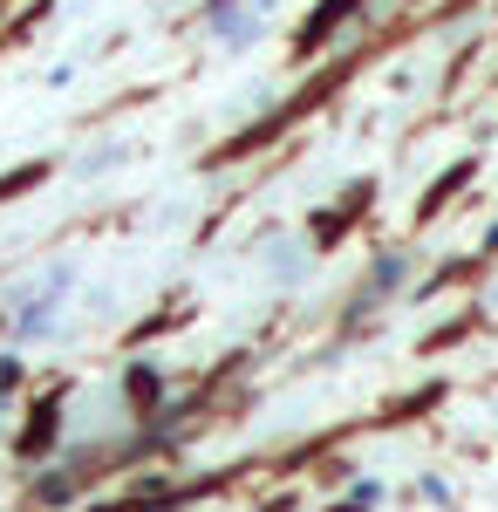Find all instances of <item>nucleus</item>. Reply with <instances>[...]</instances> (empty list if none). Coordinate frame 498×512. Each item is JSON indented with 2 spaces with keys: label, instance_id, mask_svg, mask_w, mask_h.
Segmentation results:
<instances>
[{
  "label": "nucleus",
  "instance_id": "f257e3e1",
  "mask_svg": "<svg viewBox=\"0 0 498 512\" xmlns=\"http://www.w3.org/2000/svg\"><path fill=\"white\" fill-rule=\"evenodd\" d=\"M212 28H219L226 41H239V35H246V14H212Z\"/></svg>",
  "mask_w": 498,
  "mask_h": 512
}]
</instances>
